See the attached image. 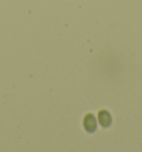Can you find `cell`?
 Here are the masks:
<instances>
[{
  "mask_svg": "<svg viewBox=\"0 0 142 152\" xmlns=\"http://www.w3.org/2000/svg\"><path fill=\"white\" fill-rule=\"evenodd\" d=\"M98 119H99V122L103 128H108L111 126L112 122V117L109 111L107 110H100L99 113H98Z\"/></svg>",
  "mask_w": 142,
  "mask_h": 152,
  "instance_id": "6da1fadb",
  "label": "cell"
},
{
  "mask_svg": "<svg viewBox=\"0 0 142 152\" xmlns=\"http://www.w3.org/2000/svg\"><path fill=\"white\" fill-rule=\"evenodd\" d=\"M83 127L88 132H93L97 129V121L94 115L92 113H88L83 119Z\"/></svg>",
  "mask_w": 142,
  "mask_h": 152,
  "instance_id": "7a4b0ae2",
  "label": "cell"
}]
</instances>
